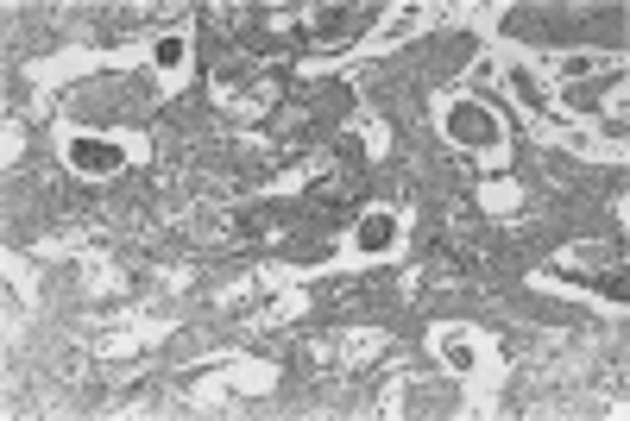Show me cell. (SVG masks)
Listing matches in <instances>:
<instances>
[{"mask_svg":"<svg viewBox=\"0 0 630 421\" xmlns=\"http://www.w3.org/2000/svg\"><path fill=\"white\" fill-rule=\"evenodd\" d=\"M215 95L227 101V114L265 120V114L284 107V76L265 70V63H234V70H221V76H215Z\"/></svg>","mask_w":630,"mask_h":421,"instance_id":"cell-1","label":"cell"},{"mask_svg":"<svg viewBox=\"0 0 630 421\" xmlns=\"http://www.w3.org/2000/svg\"><path fill=\"white\" fill-rule=\"evenodd\" d=\"M561 270L580 277V284H592L599 296H611V302H624V296H630L624 251H618V246H573V251H561Z\"/></svg>","mask_w":630,"mask_h":421,"instance_id":"cell-2","label":"cell"},{"mask_svg":"<svg viewBox=\"0 0 630 421\" xmlns=\"http://www.w3.org/2000/svg\"><path fill=\"white\" fill-rule=\"evenodd\" d=\"M441 133H448L454 145H467V152H498V145H505L498 114L486 107V101H467V95L441 107Z\"/></svg>","mask_w":630,"mask_h":421,"instance_id":"cell-3","label":"cell"},{"mask_svg":"<svg viewBox=\"0 0 630 421\" xmlns=\"http://www.w3.org/2000/svg\"><path fill=\"white\" fill-rule=\"evenodd\" d=\"M70 164H77L82 176H120V171H126V152H120L114 138L77 133V138H70Z\"/></svg>","mask_w":630,"mask_h":421,"instance_id":"cell-4","label":"cell"},{"mask_svg":"<svg viewBox=\"0 0 630 421\" xmlns=\"http://www.w3.org/2000/svg\"><path fill=\"white\" fill-rule=\"evenodd\" d=\"M435 239H441V246L454 251V258H460V265H479V258H486V251H492V239H486V227H479V220H467V214H441V227H435Z\"/></svg>","mask_w":630,"mask_h":421,"instance_id":"cell-5","label":"cell"},{"mask_svg":"<svg viewBox=\"0 0 630 421\" xmlns=\"http://www.w3.org/2000/svg\"><path fill=\"white\" fill-rule=\"evenodd\" d=\"M359 171L347 164V171H328V176H315V202H328V208H354L359 202Z\"/></svg>","mask_w":630,"mask_h":421,"instance_id":"cell-6","label":"cell"},{"mask_svg":"<svg viewBox=\"0 0 630 421\" xmlns=\"http://www.w3.org/2000/svg\"><path fill=\"white\" fill-rule=\"evenodd\" d=\"M354 239H359V251H373V258H378V251H392V246H397V220H392L385 208H373V214H366V220L354 227Z\"/></svg>","mask_w":630,"mask_h":421,"instance_id":"cell-7","label":"cell"},{"mask_svg":"<svg viewBox=\"0 0 630 421\" xmlns=\"http://www.w3.org/2000/svg\"><path fill=\"white\" fill-rule=\"evenodd\" d=\"M284 227V208H240L234 214V233H246V239H258V233H277Z\"/></svg>","mask_w":630,"mask_h":421,"instance_id":"cell-8","label":"cell"},{"mask_svg":"<svg viewBox=\"0 0 630 421\" xmlns=\"http://www.w3.org/2000/svg\"><path fill=\"white\" fill-rule=\"evenodd\" d=\"M599 70H606L599 51H573V58H561V82H587V76H599Z\"/></svg>","mask_w":630,"mask_h":421,"instance_id":"cell-9","label":"cell"},{"mask_svg":"<svg viewBox=\"0 0 630 421\" xmlns=\"http://www.w3.org/2000/svg\"><path fill=\"white\" fill-rule=\"evenodd\" d=\"M152 58H158V70H177V63L190 58V44H183L177 32H171V39H158V51H152Z\"/></svg>","mask_w":630,"mask_h":421,"instance_id":"cell-10","label":"cell"},{"mask_svg":"<svg viewBox=\"0 0 630 421\" xmlns=\"http://www.w3.org/2000/svg\"><path fill=\"white\" fill-rule=\"evenodd\" d=\"M441 359H448L454 371H467V364H472V346L460 340V333H441Z\"/></svg>","mask_w":630,"mask_h":421,"instance_id":"cell-11","label":"cell"}]
</instances>
